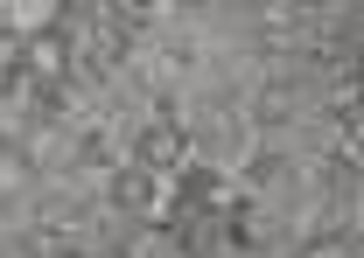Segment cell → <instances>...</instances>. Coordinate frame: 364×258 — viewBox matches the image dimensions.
I'll return each mask as SVG.
<instances>
[{
    "mask_svg": "<svg viewBox=\"0 0 364 258\" xmlns=\"http://www.w3.org/2000/svg\"><path fill=\"white\" fill-rule=\"evenodd\" d=\"M182 133H189V161L218 168V174H238L252 161V147H259L245 112H196V119H182Z\"/></svg>",
    "mask_w": 364,
    "mask_h": 258,
    "instance_id": "1",
    "label": "cell"
}]
</instances>
